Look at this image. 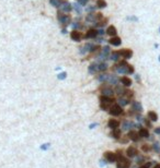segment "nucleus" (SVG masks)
<instances>
[{
    "label": "nucleus",
    "instance_id": "nucleus-1",
    "mask_svg": "<svg viewBox=\"0 0 160 168\" xmlns=\"http://www.w3.org/2000/svg\"><path fill=\"white\" fill-rule=\"evenodd\" d=\"M115 71L120 74H132L134 73V68L128 64L126 61H122L114 67Z\"/></svg>",
    "mask_w": 160,
    "mask_h": 168
},
{
    "label": "nucleus",
    "instance_id": "nucleus-2",
    "mask_svg": "<svg viewBox=\"0 0 160 168\" xmlns=\"http://www.w3.org/2000/svg\"><path fill=\"white\" fill-rule=\"evenodd\" d=\"M113 103H114V101L111 97H107V96H103V95L100 97V106L103 110H109L113 105Z\"/></svg>",
    "mask_w": 160,
    "mask_h": 168
},
{
    "label": "nucleus",
    "instance_id": "nucleus-3",
    "mask_svg": "<svg viewBox=\"0 0 160 168\" xmlns=\"http://www.w3.org/2000/svg\"><path fill=\"white\" fill-rule=\"evenodd\" d=\"M116 167L117 168H129L131 167V162H129L126 157H124V156L117 155Z\"/></svg>",
    "mask_w": 160,
    "mask_h": 168
},
{
    "label": "nucleus",
    "instance_id": "nucleus-4",
    "mask_svg": "<svg viewBox=\"0 0 160 168\" xmlns=\"http://www.w3.org/2000/svg\"><path fill=\"white\" fill-rule=\"evenodd\" d=\"M102 13H95V12H91V13H88L87 14V18H86V21L88 23H98L100 20H102Z\"/></svg>",
    "mask_w": 160,
    "mask_h": 168
},
{
    "label": "nucleus",
    "instance_id": "nucleus-5",
    "mask_svg": "<svg viewBox=\"0 0 160 168\" xmlns=\"http://www.w3.org/2000/svg\"><path fill=\"white\" fill-rule=\"evenodd\" d=\"M57 19H58V22H59L60 24L68 25L70 22H71V18H70V15L64 14V13H62V12H58Z\"/></svg>",
    "mask_w": 160,
    "mask_h": 168
},
{
    "label": "nucleus",
    "instance_id": "nucleus-6",
    "mask_svg": "<svg viewBox=\"0 0 160 168\" xmlns=\"http://www.w3.org/2000/svg\"><path fill=\"white\" fill-rule=\"evenodd\" d=\"M109 113L111 114L112 116H120L122 113H123V108L117 104H113L111 106V108L109 109Z\"/></svg>",
    "mask_w": 160,
    "mask_h": 168
},
{
    "label": "nucleus",
    "instance_id": "nucleus-7",
    "mask_svg": "<svg viewBox=\"0 0 160 168\" xmlns=\"http://www.w3.org/2000/svg\"><path fill=\"white\" fill-rule=\"evenodd\" d=\"M101 93H102L103 96H107V97H112L114 95L115 91L113 90L111 86H104V87L101 88Z\"/></svg>",
    "mask_w": 160,
    "mask_h": 168
},
{
    "label": "nucleus",
    "instance_id": "nucleus-8",
    "mask_svg": "<svg viewBox=\"0 0 160 168\" xmlns=\"http://www.w3.org/2000/svg\"><path fill=\"white\" fill-rule=\"evenodd\" d=\"M93 47H94V45H93V44L87 43V44H84L82 47H80L79 52L81 53V55H84V53H87V52H91L92 49H93Z\"/></svg>",
    "mask_w": 160,
    "mask_h": 168
},
{
    "label": "nucleus",
    "instance_id": "nucleus-9",
    "mask_svg": "<svg viewBox=\"0 0 160 168\" xmlns=\"http://www.w3.org/2000/svg\"><path fill=\"white\" fill-rule=\"evenodd\" d=\"M104 158L107 159V163H115L117 159V155L112 152H107V153H104Z\"/></svg>",
    "mask_w": 160,
    "mask_h": 168
},
{
    "label": "nucleus",
    "instance_id": "nucleus-10",
    "mask_svg": "<svg viewBox=\"0 0 160 168\" xmlns=\"http://www.w3.org/2000/svg\"><path fill=\"white\" fill-rule=\"evenodd\" d=\"M59 9L63 12H70V11L72 10V4L68 1H64L62 3V6L59 7Z\"/></svg>",
    "mask_w": 160,
    "mask_h": 168
},
{
    "label": "nucleus",
    "instance_id": "nucleus-11",
    "mask_svg": "<svg viewBox=\"0 0 160 168\" xmlns=\"http://www.w3.org/2000/svg\"><path fill=\"white\" fill-rule=\"evenodd\" d=\"M134 127H135V123H133L132 121L125 120L123 122V125H122V130H124V131H129V130Z\"/></svg>",
    "mask_w": 160,
    "mask_h": 168
},
{
    "label": "nucleus",
    "instance_id": "nucleus-12",
    "mask_svg": "<svg viewBox=\"0 0 160 168\" xmlns=\"http://www.w3.org/2000/svg\"><path fill=\"white\" fill-rule=\"evenodd\" d=\"M120 82V79L117 78V75H114V74H110L109 76V81H107V83L110 84V85H114L116 86L117 84Z\"/></svg>",
    "mask_w": 160,
    "mask_h": 168
},
{
    "label": "nucleus",
    "instance_id": "nucleus-13",
    "mask_svg": "<svg viewBox=\"0 0 160 168\" xmlns=\"http://www.w3.org/2000/svg\"><path fill=\"white\" fill-rule=\"evenodd\" d=\"M96 36H98V31H96V30H94V29L89 30V31L86 33V35H84V37H86V38H88V39L95 38Z\"/></svg>",
    "mask_w": 160,
    "mask_h": 168
},
{
    "label": "nucleus",
    "instance_id": "nucleus-14",
    "mask_svg": "<svg viewBox=\"0 0 160 168\" xmlns=\"http://www.w3.org/2000/svg\"><path fill=\"white\" fill-rule=\"evenodd\" d=\"M120 55H121L124 59H129V58L133 56V51L131 49H123L120 51Z\"/></svg>",
    "mask_w": 160,
    "mask_h": 168
},
{
    "label": "nucleus",
    "instance_id": "nucleus-15",
    "mask_svg": "<svg viewBox=\"0 0 160 168\" xmlns=\"http://www.w3.org/2000/svg\"><path fill=\"white\" fill-rule=\"evenodd\" d=\"M107 126H109L110 129L114 130V129H117L120 126V122L116 120V119H110L109 122H107Z\"/></svg>",
    "mask_w": 160,
    "mask_h": 168
},
{
    "label": "nucleus",
    "instance_id": "nucleus-16",
    "mask_svg": "<svg viewBox=\"0 0 160 168\" xmlns=\"http://www.w3.org/2000/svg\"><path fill=\"white\" fill-rule=\"evenodd\" d=\"M128 139L132 140V141H134V142H137L138 140L140 139V136L136 131H129L128 132Z\"/></svg>",
    "mask_w": 160,
    "mask_h": 168
},
{
    "label": "nucleus",
    "instance_id": "nucleus-17",
    "mask_svg": "<svg viewBox=\"0 0 160 168\" xmlns=\"http://www.w3.org/2000/svg\"><path fill=\"white\" fill-rule=\"evenodd\" d=\"M137 154H138V152L134 146L128 147L127 151H126V155H127L128 157H135V156H137Z\"/></svg>",
    "mask_w": 160,
    "mask_h": 168
},
{
    "label": "nucleus",
    "instance_id": "nucleus-18",
    "mask_svg": "<svg viewBox=\"0 0 160 168\" xmlns=\"http://www.w3.org/2000/svg\"><path fill=\"white\" fill-rule=\"evenodd\" d=\"M109 58H110V56L107 55V53L102 52V51H101V52L99 53L98 56H96V60H98L99 62H104L105 60H107Z\"/></svg>",
    "mask_w": 160,
    "mask_h": 168
},
{
    "label": "nucleus",
    "instance_id": "nucleus-19",
    "mask_svg": "<svg viewBox=\"0 0 160 168\" xmlns=\"http://www.w3.org/2000/svg\"><path fill=\"white\" fill-rule=\"evenodd\" d=\"M70 37H71L72 41L80 42V39H81V34H80V32H78V31H72L71 33H70Z\"/></svg>",
    "mask_w": 160,
    "mask_h": 168
},
{
    "label": "nucleus",
    "instance_id": "nucleus-20",
    "mask_svg": "<svg viewBox=\"0 0 160 168\" xmlns=\"http://www.w3.org/2000/svg\"><path fill=\"white\" fill-rule=\"evenodd\" d=\"M109 76L110 74H107V73H101L98 75V81L101 83H107L109 81Z\"/></svg>",
    "mask_w": 160,
    "mask_h": 168
},
{
    "label": "nucleus",
    "instance_id": "nucleus-21",
    "mask_svg": "<svg viewBox=\"0 0 160 168\" xmlns=\"http://www.w3.org/2000/svg\"><path fill=\"white\" fill-rule=\"evenodd\" d=\"M132 107H133V110L138 111V113H140V111L143 110V106H142V104H140L139 102L134 101L133 103H132Z\"/></svg>",
    "mask_w": 160,
    "mask_h": 168
},
{
    "label": "nucleus",
    "instance_id": "nucleus-22",
    "mask_svg": "<svg viewBox=\"0 0 160 168\" xmlns=\"http://www.w3.org/2000/svg\"><path fill=\"white\" fill-rule=\"evenodd\" d=\"M110 44H111L112 46H120L121 45V43H122V41H121V38L120 37H117V36H114V37H112L111 39H110Z\"/></svg>",
    "mask_w": 160,
    "mask_h": 168
},
{
    "label": "nucleus",
    "instance_id": "nucleus-23",
    "mask_svg": "<svg viewBox=\"0 0 160 168\" xmlns=\"http://www.w3.org/2000/svg\"><path fill=\"white\" fill-rule=\"evenodd\" d=\"M88 71H89V73H91V74H95V73H98L99 72V70H98V63H91L90 66H89L88 68Z\"/></svg>",
    "mask_w": 160,
    "mask_h": 168
},
{
    "label": "nucleus",
    "instance_id": "nucleus-24",
    "mask_svg": "<svg viewBox=\"0 0 160 168\" xmlns=\"http://www.w3.org/2000/svg\"><path fill=\"white\" fill-rule=\"evenodd\" d=\"M128 104H129L128 98H126V97H124V96L120 97V98L117 99V105H120L121 107H124V106H126V105H128Z\"/></svg>",
    "mask_w": 160,
    "mask_h": 168
},
{
    "label": "nucleus",
    "instance_id": "nucleus-25",
    "mask_svg": "<svg viewBox=\"0 0 160 168\" xmlns=\"http://www.w3.org/2000/svg\"><path fill=\"white\" fill-rule=\"evenodd\" d=\"M121 83L123 86H126V87H128V86L132 85V80L129 78H127V76H123V78L121 79Z\"/></svg>",
    "mask_w": 160,
    "mask_h": 168
},
{
    "label": "nucleus",
    "instance_id": "nucleus-26",
    "mask_svg": "<svg viewBox=\"0 0 160 168\" xmlns=\"http://www.w3.org/2000/svg\"><path fill=\"white\" fill-rule=\"evenodd\" d=\"M116 33H117V31H116V27H115V26L111 25V26L107 27V35H110V36L114 37L115 35H116Z\"/></svg>",
    "mask_w": 160,
    "mask_h": 168
},
{
    "label": "nucleus",
    "instance_id": "nucleus-27",
    "mask_svg": "<svg viewBox=\"0 0 160 168\" xmlns=\"http://www.w3.org/2000/svg\"><path fill=\"white\" fill-rule=\"evenodd\" d=\"M138 134H139L140 137H145V139H147V137L149 136V131H148L146 128H140Z\"/></svg>",
    "mask_w": 160,
    "mask_h": 168
},
{
    "label": "nucleus",
    "instance_id": "nucleus-28",
    "mask_svg": "<svg viewBox=\"0 0 160 168\" xmlns=\"http://www.w3.org/2000/svg\"><path fill=\"white\" fill-rule=\"evenodd\" d=\"M120 58H121L120 51H113L111 55H110V59H111L112 61H119Z\"/></svg>",
    "mask_w": 160,
    "mask_h": 168
},
{
    "label": "nucleus",
    "instance_id": "nucleus-29",
    "mask_svg": "<svg viewBox=\"0 0 160 168\" xmlns=\"http://www.w3.org/2000/svg\"><path fill=\"white\" fill-rule=\"evenodd\" d=\"M115 93H116V94H119L120 96H123L124 93H125V90H124L123 86H121V85H119V84H117V85L115 86Z\"/></svg>",
    "mask_w": 160,
    "mask_h": 168
},
{
    "label": "nucleus",
    "instance_id": "nucleus-30",
    "mask_svg": "<svg viewBox=\"0 0 160 168\" xmlns=\"http://www.w3.org/2000/svg\"><path fill=\"white\" fill-rule=\"evenodd\" d=\"M64 1H65V0H51V1H49V3H51L53 7H55V8H59Z\"/></svg>",
    "mask_w": 160,
    "mask_h": 168
},
{
    "label": "nucleus",
    "instance_id": "nucleus-31",
    "mask_svg": "<svg viewBox=\"0 0 160 168\" xmlns=\"http://www.w3.org/2000/svg\"><path fill=\"white\" fill-rule=\"evenodd\" d=\"M148 118H149L150 121H157L158 120V115H157L156 113H154V111H149L148 113Z\"/></svg>",
    "mask_w": 160,
    "mask_h": 168
},
{
    "label": "nucleus",
    "instance_id": "nucleus-32",
    "mask_svg": "<svg viewBox=\"0 0 160 168\" xmlns=\"http://www.w3.org/2000/svg\"><path fill=\"white\" fill-rule=\"evenodd\" d=\"M107 69V64L105 62H99L98 63V70L99 72H104Z\"/></svg>",
    "mask_w": 160,
    "mask_h": 168
},
{
    "label": "nucleus",
    "instance_id": "nucleus-33",
    "mask_svg": "<svg viewBox=\"0 0 160 168\" xmlns=\"http://www.w3.org/2000/svg\"><path fill=\"white\" fill-rule=\"evenodd\" d=\"M72 9H75V11H76V13L77 14H81L82 13V7L80 6L79 3H75V4H72Z\"/></svg>",
    "mask_w": 160,
    "mask_h": 168
},
{
    "label": "nucleus",
    "instance_id": "nucleus-34",
    "mask_svg": "<svg viewBox=\"0 0 160 168\" xmlns=\"http://www.w3.org/2000/svg\"><path fill=\"white\" fill-rule=\"evenodd\" d=\"M112 136L114 137V139H120V136H121V130H120L119 128L112 130Z\"/></svg>",
    "mask_w": 160,
    "mask_h": 168
},
{
    "label": "nucleus",
    "instance_id": "nucleus-35",
    "mask_svg": "<svg viewBox=\"0 0 160 168\" xmlns=\"http://www.w3.org/2000/svg\"><path fill=\"white\" fill-rule=\"evenodd\" d=\"M96 7L100 8V9L105 8V7H107V2H105V0H96Z\"/></svg>",
    "mask_w": 160,
    "mask_h": 168
},
{
    "label": "nucleus",
    "instance_id": "nucleus-36",
    "mask_svg": "<svg viewBox=\"0 0 160 168\" xmlns=\"http://www.w3.org/2000/svg\"><path fill=\"white\" fill-rule=\"evenodd\" d=\"M70 26L74 29V31H78V30L81 29V24H80V22H74L70 24Z\"/></svg>",
    "mask_w": 160,
    "mask_h": 168
},
{
    "label": "nucleus",
    "instance_id": "nucleus-37",
    "mask_svg": "<svg viewBox=\"0 0 160 168\" xmlns=\"http://www.w3.org/2000/svg\"><path fill=\"white\" fill-rule=\"evenodd\" d=\"M96 8H98V7H96V6H87V8H86V11H87V12H88V13L94 12Z\"/></svg>",
    "mask_w": 160,
    "mask_h": 168
},
{
    "label": "nucleus",
    "instance_id": "nucleus-38",
    "mask_svg": "<svg viewBox=\"0 0 160 168\" xmlns=\"http://www.w3.org/2000/svg\"><path fill=\"white\" fill-rule=\"evenodd\" d=\"M57 78L59 79V80H65V79L67 78V73H66V72H62V73H59L57 75Z\"/></svg>",
    "mask_w": 160,
    "mask_h": 168
},
{
    "label": "nucleus",
    "instance_id": "nucleus-39",
    "mask_svg": "<svg viewBox=\"0 0 160 168\" xmlns=\"http://www.w3.org/2000/svg\"><path fill=\"white\" fill-rule=\"evenodd\" d=\"M88 2H89V0H77V3H79L81 7L87 6V4H88Z\"/></svg>",
    "mask_w": 160,
    "mask_h": 168
},
{
    "label": "nucleus",
    "instance_id": "nucleus-40",
    "mask_svg": "<svg viewBox=\"0 0 160 168\" xmlns=\"http://www.w3.org/2000/svg\"><path fill=\"white\" fill-rule=\"evenodd\" d=\"M152 150L158 152V153H160V145H159V143H155L154 145H152Z\"/></svg>",
    "mask_w": 160,
    "mask_h": 168
},
{
    "label": "nucleus",
    "instance_id": "nucleus-41",
    "mask_svg": "<svg viewBox=\"0 0 160 168\" xmlns=\"http://www.w3.org/2000/svg\"><path fill=\"white\" fill-rule=\"evenodd\" d=\"M49 146H51V144H49V143L42 144V146H41V150H43V151H46V150H48V148H49Z\"/></svg>",
    "mask_w": 160,
    "mask_h": 168
},
{
    "label": "nucleus",
    "instance_id": "nucleus-42",
    "mask_svg": "<svg viewBox=\"0 0 160 168\" xmlns=\"http://www.w3.org/2000/svg\"><path fill=\"white\" fill-rule=\"evenodd\" d=\"M102 52L107 53V55H109V53H110V47H109V46H104V47L102 48Z\"/></svg>",
    "mask_w": 160,
    "mask_h": 168
},
{
    "label": "nucleus",
    "instance_id": "nucleus-43",
    "mask_svg": "<svg viewBox=\"0 0 160 168\" xmlns=\"http://www.w3.org/2000/svg\"><path fill=\"white\" fill-rule=\"evenodd\" d=\"M96 31H98V35H99V36H103V35L105 34L104 30H102V29H99V30H96Z\"/></svg>",
    "mask_w": 160,
    "mask_h": 168
},
{
    "label": "nucleus",
    "instance_id": "nucleus-44",
    "mask_svg": "<svg viewBox=\"0 0 160 168\" xmlns=\"http://www.w3.org/2000/svg\"><path fill=\"white\" fill-rule=\"evenodd\" d=\"M95 39H96V43H103V42H105V39L103 38V37H98L96 36Z\"/></svg>",
    "mask_w": 160,
    "mask_h": 168
},
{
    "label": "nucleus",
    "instance_id": "nucleus-45",
    "mask_svg": "<svg viewBox=\"0 0 160 168\" xmlns=\"http://www.w3.org/2000/svg\"><path fill=\"white\" fill-rule=\"evenodd\" d=\"M152 165V163H146L145 165H143L142 167H139V168H150V166Z\"/></svg>",
    "mask_w": 160,
    "mask_h": 168
},
{
    "label": "nucleus",
    "instance_id": "nucleus-46",
    "mask_svg": "<svg viewBox=\"0 0 160 168\" xmlns=\"http://www.w3.org/2000/svg\"><path fill=\"white\" fill-rule=\"evenodd\" d=\"M142 148H143V151H145V152H148V151L150 150V147H149V146H147L146 144H145V145H143Z\"/></svg>",
    "mask_w": 160,
    "mask_h": 168
},
{
    "label": "nucleus",
    "instance_id": "nucleus-47",
    "mask_svg": "<svg viewBox=\"0 0 160 168\" xmlns=\"http://www.w3.org/2000/svg\"><path fill=\"white\" fill-rule=\"evenodd\" d=\"M155 133H156V134H160V127L155 129Z\"/></svg>",
    "mask_w": 160,
    "mask_h": 168
},
{
    "label": "nucleus",
    "instance_id": "nucleus-48",
    "mask_svg": "<svg viewBox=\"0 0 160 168\" xmlns=\"http://www.w3.org/2000/svg\"><path fill=\"white\" fill-rule=\"evenodd\" d=\"M98 126V123H92V125H90V129H94V127Z\"/></svg>",
    "mask_w": 160,
    "mask_h": 168
},
{
    "label": "nucleus",
    "instance_id": "nucleus-49",
    "mask_svg": "<svg viewBox=\"0 0 160 168\" xmlns=\"http://www.w3.org/2000/svg\"><path fill=\"white\" fill-rule=\"evenodd\" d=\"M62 33H63V34H66V33H67V31H66V29H64V30H63V31H62Z\"/></svg>",
    "mask_w": 160,
    "mask_h": 168
},
{
    "label": "nucleus",
    "instance_id": "nucleus-50",
    "mask_svg": "<svg viewBox=\"0 0 160 168\" xmlns=\"http://www.w3.org/2000/svg\"><path fill=\"white\" fill-rule=\"evenodd\" d=\"M136 80L139 81V76H138V74H136Z\"/></svg>",
    "mask_w": 160,
    "mask_h": 168
},
{
    "label": "nucleus",
    "instance_id": "nucleus-51",
    "mask_svg": "<svg viewBox=\"0 0 160 168\" xmlns=\"http://www.w3.org/2000/svg\"><path fill=\"white\" fill-rule=\"evenodd\" d=\"M154 168H160V165H156V166H155Z\"/></svg>",
    "mask_w": 160,
    "mask_h": 168
},
{
    "label": "nucleus",
    "instance_id": "nucleus-52",
    "mask_svg": "<svg viewBox=\"0 0 160 168\" xmlns=\"http://www.w3.org/2000/svg\"><path fill=\"white\" fill-rule=\"evenodd\" d=\"M159 61H160V57H159Z\"/></svg>",
    "mask_w": 160,
    "mask_h": 168
}]
</instances>
